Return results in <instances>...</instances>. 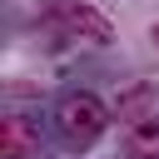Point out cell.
Returning a JSON list of instances; mask_svg holds the SVG:
<instances>
[{"label":"cell","mask_w":159,"mask_h":159,"mask_svg":"<svg viewBox=\"0 0 159 159\" xmlns=\"http://www.w3.org/2000/svg\"><path fill=\"white\" fill-rule=\"evenodd\" d=\"M154 114V84L149 80H139V84H129V89H119L114 94V119H149Z\"/></svg>","instance_id":"4"},{"label":"cell","mask_w":159,"mask_h":159,"mask_svg":"<svg viewBox=\"0 0 159 159\" xmlns=\"http://www.w3.org/2000/svg\"><path fill=\"white\" fill-rule=\"evenodd\" d=\"M124 154H129V159H159V114L129 124V134H124Z\"/></svg>","instance_id":"5"},{"label":"cell","mask_w":159,"mask_h":159,"mask_svg":"<svg viewBox=\"0 0 159 159\" xmlns=\"http://www.w3.org/2000/svg\"><path fill=\"white\" fill-rule=\"evenodd\" d=\"M104 124H109V109H104L89 89H75V94H65V99L55 104V129H60V139H65L70 149H89V144L104 134Z\"/></svg>","instance_id":"1"},{"label":"cell","mask_w":159,"mask_h":159,"mask_svg":"<svg viewBox=\"0 0 159 159\" xmlns=\"http://www.w3.org/2000/svg\"><path fill=\"white\" fill-rule=\"evenodd\" d=\"M35 149H40V134L30 129V119L5 114V119H0V159H25V154H35Z\"/></svg>","instance_id":"3"},{"label":"cell","mask_w":159,"mask_h":159,"mask_svg":"<svg viewBox=\"0 0 159 159\" xmlns=\"http://www.w3.org/2000/svg\"><path fill=\"white\" fill-rule=\"evenodd\" d=\"M45 25L65 30L70 40H94V45H104V40L114 35L109 20H104L99 10H89L84 0H50V5H45Z\"/></svg>","instance_id":"2"},{"label":"cell","mask_w":159,"mask_h":159,"mask_svg":"<svg viewBox=\"0 0 159 159\" xmlns=\"http://www.w3.org/2000/svg\"><path fill=\"white\" fill-rule=\"evenodd\" d=\"M154 45H159V25H154Z\"/></svg>","instance_id":"6"}]
</instances>
